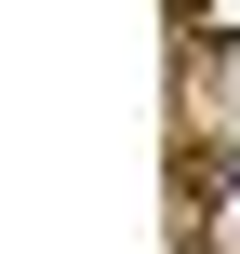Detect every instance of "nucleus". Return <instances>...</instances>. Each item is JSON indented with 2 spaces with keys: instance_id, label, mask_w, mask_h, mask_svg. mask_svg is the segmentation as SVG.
<instances>
[{
  "instance_id": "f257e3e1",
  "label": "nucleus",
  "mask_w": 240,
  "mask_h": 254,
  "mask_svg": "<svg viewBox=\"0 0 240 254\" xmlns=\"http://www.w3.org/2000/svg\"><path fill=\"white\" fill-rule=\"evenodd\" d=\"M187 228H200V254H240V161H214L187 188Z\"/></svg>"
}]
</instances>
